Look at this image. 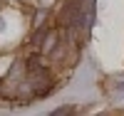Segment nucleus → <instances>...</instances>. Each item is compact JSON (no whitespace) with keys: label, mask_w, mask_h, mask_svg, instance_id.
Wrapping results in <instances>:
<instances>
[{"label":"nucleus","mask_w":124,"mask_h":116,"mask_svg":"<svg viewBox=\"0 0 124 116\" xmlns=\"http://www.w3.org/2000/svg\"><path fill=\"white\" fill-rule=\"evenodd\" d=\"M55 45H57V32H50V35H47V42L42 45V52H45V55H52Z\"/></svg>","instance_id":"1"}]
</instances>
